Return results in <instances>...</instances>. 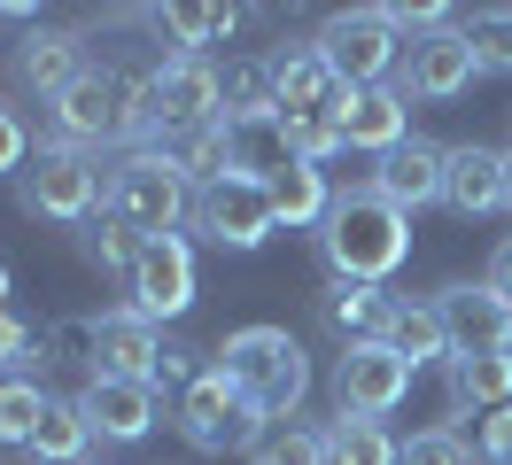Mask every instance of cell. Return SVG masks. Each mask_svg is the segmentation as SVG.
<instances>
[{
  "label": "cell",
  "instance_id": "obj_1",
  "mask_svg": "<svg viewBox=\"0 0 512 465\" xmlns=\"http://www.w3.org/2000/svg\"><path fill=\"white\" fill-rule=\"evenodd\" d=\"M319 256L334 279H365V287H381L388 272H404V256H412V217L388 202L381 186H342L334 194V210L319 225Z\"/></svg>",
  "mask_w": 512,
  "mask_h": 465
},
{
  "label": "cell",
  "instance_id": "obj_2",
  "mask_svg": "<svg viewBox=\"0 0 512 465\" xmlns=\"http://www.w3.org/2000/svg\"><path fill=\"white\" fill-rule=\"evenodd\" d=\"M218 372L249 396V411L264 427L280 419H303V396H311V349L288 334V326H241V334L218 341Z\"/></svg>",
  "mask_w": 512,
  "mask_h": 465
},
{
  "label": "cell",
  "instance_id": "obj_3",
  "mask_svg": "<svg viewBox=\"0 0 512 465\" xmlns=\"http://www.w3.org/2000/svg\"><path fill=\"white\" fill-rule=\"evenodd\" d=\"M47 117H55V140H63V148L101 155L109 140H132V132H140V78H132L125 62H86V70L47 101Z\"/></svg>",
  "mask_w": 512,
  "mask_h": 465
},
{
  "label": "cell",
  "instance_id": "obj_4",
  "mask_svg": "<svg viewBox=\"0 0 512 465\" xmlns=\"http://www.w3.org/2000/svg\"><path fill=\"white\" fill-rule=\"evenodd\" d=\"M101 210L125 217L140 241L179 233V217H194V179L171 163V148H125L101 179Z\"/></svg>",
  "mask_w": 512,
  "mask_h": 465
},
{
  "label": "cell",
  "instance_id": "obj_5",
  "mask_svg": "<svg viewBox=\"0 0 512 465\" xmlns=\"http://www.w3.org/2000/svg\"><path fill=\"white\" fill-rule=\"evenodd\" d=\"M202 124H218V62L171 55L156 70H140V132H132V148H163V140L202 132Z\"/></svg>",
  "mask_w": 512,
  "mask_h": 465
},
{
  "label": "cell",
  "instance_id": "obj_6",
  "mask_svg": "<svg viewBox=\"0 0 512 465\" xmlns=\"http://www.w3.org/2000/svg\"><path fill=\"white\" fill-rule=\"evenodd\" d=\"M171 427H179V442H187V450L225 458V450H256L264 419L249 411V396H241V388L218 372V357H210V365H202L187 388H179V403H171Z\"/></svg>",
  "mask_w": 512,
  "mask_h": 465
},
{
  "label": "cell",
  "instance_id": "obj_7",
  "mask_svg": "<svg viewBox=\"0 0 512 465\" xmlns=\"http://www.w3.org/2000/svg\"><path fill=\"white\" fill-rule=\"evenodd\" d=\"M101 155L86 148H63V140H47V148L24 163V179H16V202H24V217H55V225H86L101 202Z\"/></svg>",
  "mask_w": 512,
  "mask_h": 465
},
{
  "label": "cell",
  "instance_id": "obj_8",
  "mask_svg": "<svg viewBox=\"0 0 512 465\" xmlns=\"http://www.w3.org/2000/svg\"><path fill=\"white\" fill-rule=\"evenodd\" d=\"M311 47L326 55V70H334L342 86H388L396 62H404V39L388 24V8H334Z\"/></svg>",
  "mask_w": 512,
  "mask_h": 465
},
{
  "label": "cell",
  "instance_id": "obj_9",
  "mask_svg": "<svg viewBox=\"0 0 512 465\" xmlns=\"http://www.w3.org/2000/svg\"><path fill=\"white\" fill-rule=\"evenodd\" d=\"M412 396V365L388 341H350L334 357V419H388Z\"/></svg>",
  "mask_w": 512,
  "mask_h": 465
},
{
  "label": "cell",
  "instance_id": "obj_10",
  "mask_svg": "<svg viewBox=\"0 0 512 465\" xmlns=\"http://www.w3.org/2000/svg\"><path fill=\"white\" fill-rule=\"evenodd\" d=\"M194 233L218 248H264L272 233H280V217H272V194H264V179H218V186H194Z\"/></svg>",
  "mask_w": 512,
  "mask_h": 465
},
{
  "label": "cell",
  "instance_id": "obj_11",
  "mask_svg": "<svg viewBox=\"0 0 512 465\" xmlns=\"http://www.w3.org/2000/svg\"><path fill=\"white\" fill-rule=\"evenodd\" d=\"M132 310L140 318H187L194 310V248L187 233H156V241H140V256H132Z\"/></svg>",
  "mask_w": 512,
  "mask_h": 465
},
{
  "label": "cell",
  "instance_id": "obj_12",
  "mask_svg": "<svg viewBox=\"0 0 512 465\" xmlns=\"http://www.w3.org/2000/svg\"><path fill=\"white\" fill-rule=\"evenodd\" d=\"M474 78H481V62L466 47V24H458V31H435V39H412L388 86L404 93V101H458Z\"/></svg>",
  "mask_w": 512,
  "mask_h": 465
},
{
  "label": "cell",
  "instance_id": "obj_13",
  "mask_svg": "<svg viewBox=\"0 0 512 465\" xmlns=\"http://www.w3.org/2000/svg\"><path fill=\"white\" fill-rule=\"evenodd\" d=\"M443 310V334H450V357H481V349H512V303L489 287V279H458L435 295Z\"/></svg>",
  "mask_w": 512,
  "mask_h": 465
},
{
  "label": "cell",
  "instance_id": "obj_14",
  "mask_svg": "<svg viewBox=\"0 0 512 465\" xmlns=\"http://www.w3.org/2000/svg\"><path fill=\"white\" fill-rule=\"evenodd\" d=\"M78 411H86L94 442H148V427H156V388H148V380L94 372V380L78 388Z\"/></svg>",
  "mask_w": 512,
  "mask_h": 465
},
{
  "label": "cell",
  "instance_id": "obj_15",
  "mask_svg": "<svg viewBox=\"0 0 512 465\" xmlns=\"http://www.w3.org/2000/svg\"><path fill=\"white\" fill-rule=\"evenodd\" d=\"M334 124H342V148L388 155V148L412 140V101H404L396 86H350L342 109H334Z\"/></svg>",
  "mask_w": 512,
  "mask_h": 465
},
{
  "label": "cell",
  "instance_id": "obj_16",
  "mask_svg": "<svg viewBox=\"0 0 512 465\" xmlns=\"http://www.w3.org/2000/svg\"><path fill=\"white\" fill-rule=\"evenodd\" d=\"M443 171H450V148H443V140H427V132H412L404 148L381 155L373 186H381L388 202L412 217V210H427V202H443Z\"/></svg>",
  "mask_w": 512,
  "mask_h": 465
},
{
  "label": "cell",
  "instance_id": "obj_17",
  "mask_svg": "<svg viewBox=\"0 0 512 465\" xmlns=\"http://www.w3.org/2000/svg\"><path fill=\"white\" fill-rule=\"evenodd\" d=\"M443 380H450V396H443V427L458 434V419H466V411H505V403H512V349L450 357Z\"/></svg>",
  "mask_w": 512,
  "mask_h": 465
},
{
  "label": "cell",
  "instance_id": "obj_18",
  "mask_svg": "<svg viewBox=\"0 0 512 465\" xmlns=\"http://www.w3.org/2000/svg\"><path fill=\"white\" fill-rule=\"evenodd\" d=\"M94 372H117V380H148V388H156V372H163V326H156V318H140V310H109V318H101Z\"/></svg>",
  "mask_w": 512,
  "mask_h": 465
},
{
  "label": "cell",
  "instance_id": "obj_19",
  "mask_svg": "<svg viewBox=\"0 0 512 465\" xmlns=\"http://www.w3.org/2000/svg\"><path fill=\"white\" fill-rule=\"evenodd\" d=\"M272 86H280V117H334L342 109V78L326 70L319 47H288V55H272Z\"/></svg>",
  "mask_w": 512,
  "mask_h": 465
},
{
  "label": "cell",
  "instance_id": "obj_20",
  "mask_svg": "<svg viewBox=\"0 0 512 465\" xmlns=\"http://www.w3.org/2000/svg\"><path fill=\"white\" fill-rule=\"evenodd\" d=\"M443 202H450L458 217H489V210H505V148H481V140L450 148Z\"/></svg>",
  "mask_w": 512,
  "mask_h": 465
},
{
  "label": "cell",
  "instance_id": "obj_21",
  "mask_svg": "<svg viewBox=\"0 0 512 465\" xmlns=\"http://www.w3.org/2000/svg\"><path fill=\"white\" fill-rule=\"evenodd\" d=\"M319 318L350 341H388V318H396V295L388 287H365V279H326L319 287Z\"/></svg>",
  "mask_w": 512,
  "mask_h": 465
},
{
  "label": "cell",
  "instance_id": "obj_22",
  "mask_svg": "<svg viewBox=\"0 0 512 465\" xmlns=\"http://www.w3.org/2000/svg\"><path fill=\"white\" fill-rule=\"evenodd\" d=\"M148 24H156L179 55L210 62V47H225V39L241 31V8H218V0H171V8H156Z\"/></svg>",
  "mask_w": 512,
  "mask_h": 465
},
{
  "label": "cell",
  "instance_id": "obj_23",
  "mask_svg": "<svg viewBox=\"0 0 512 465\" xmlns=\"http://www.w3.org/2000/svg\"><path fill=\"white\" fill-rule=\"evenodd\" d=\"M78 70H86L78 31H47V24H39V31H24V39H16V78H24L32 93H47V101H55Z\"/></svg>",
  "mask_w": 512,
  "mask_h": 465
},
{
  "label": "cell",
  "instance_id": "obj_24",
  "mask_svg": "<svg viewBox=\"0 0 512 465\" xmlns=\"http://www.w3.org/2000/svg\"><path fill=\"white\" fill-rule=\"evenodd\" d=\"M264 194H272V217H280L288 233H311V225H326V210H334L326 163H303V155H295L288 171H272V179H264Z\"/></svg>",
  "mask_w": 512,
  "mask_h": 465
},
{
  "label": "cell",
  "instance_id": "obj_25",
  "mask_svg": "<svg viewBox=\"0 0 512 465\" xmlns=\"http://www.w3.org/2000/svg\"><path fill=\"white\" fill-rule=\"evenodd\" d=\"M86 442H94V427H86V411H78V396H47V411H39L32 427V450L39 465H86Z\"/></svg>",
  "mask_w": 512,
  "mask_h": 465
},
{
  "label": "cell",
  "instance_id": "obj_26",
  "mask_svg": "<svg viewBox=\"0 0 512 465\" xmlns=\"http://www.w3.org/2000/svg\"><path fill=\"white\" fill-rule=\"evenodd\" d=\"M218 117H225V124L280 117V86H272V62H225V70H218Z\"/></svg>",
  "mask_w": 512,
  "mask_h": 465
},
{
  "label": "cell",
  "instance_id": "obj_27",
  "mask_svg": "<svg viewBox=\"0 0 512 465\" xmlns=\"http://www.w3.org/2000/svg\"><path fill=\"white\" fill-rule=\"evenodd\" d=\"M388 349L404 357V365H450V334H443V310L435 303H396L388 318Z\"/></svg>",
  "mask_w": 512,
  "mask_h": 465
},
{
  "label": "cell",
  "instance_id": "obj_28",
  "mask_svg": "<svg viewBox=\"0 0 512 465\" xmlns=\"http://www.w3.org/2000/svg\"><path fill=\"white\" fill-rule=\"evenodd\" d=\"M225 148H233V171H241V179H272V171H288V163H295L288 132H280V117L225 124Z\"/></svg>",
  "mask_w": 512,
  "mask_h": 465
},
{
  "label": "cell",
  "instance_id": "obj_29",
  "mask_svg": "<svg viewBox=\"0 0 512 465\" xmlns=\"http://www.w3.org/2000/svg\"><path fill=\"white\" fill-rule=\"evenodd\" d=\"M404 442L381 427V419H334L326 427V465H396Z\"/></svg>",
  "mask_w": 512,
  "mask_h": 465
},
{
  "label": "cell",
  "instance_id": "obj_30",
  "mask_svg": "<svg viewBox=\"0 0 512 465\" xmlns=\"http://www.w3.org/2000/svg\"><path fill=\"white\" fill-rule=\"evenodd\" d=\"M78 256L94 264V272H117V279H132V256H140V233H132L125 217H86L78 225Z\"/></svg>",
  "mask_w": 512,
  "mask_h": 465
},
{
  "label": "cell",
  "instance_id": "obj_31",
  "mask_svg": "<svg viewBox=\"0 0 512 465\" xmlns=\"http://www.w3.org/2000/svg\"><path fill=\"white\" fill-rule=\"evenodd\" d=\"M249 465H326V427H311V419H280V427L256 434Z\"/></svg>",
  "mask_w": 512,
  "mask_h": 465
},
{
  "label": "cell",
  "instance_id": "obj_32",
  "mask_svg": "<svg viewBox=\"0 0 512 465\" xmlns=\"http://www.w3.org/2000/svg\"><path fill=\"white\" fill-rule=\"evenodd\" d=\"M94 349H101V318H55L39 334V365H86L94 372Z\"/></svg>",
  "mask_w": 512,
  "mask_h": 465
},
{
  "label": "cell",
  "instance_id": "obj_33",
  "mask_svg": "<svg viewBox=\"0 0 512 465\" xmlns=\"http://www.w3.org/2000/svg\"><path fill=\"white\" fill-rule=\"evenodd\" d=\"M39 411H47V388L24 380V372H8V380H0V442H32Z\"/></svg>",
  "mask_w": 512,
  "mask_h": 465
},
{
  "label": "cell",
  "instance_id": "obj_34",
  "mask_svg": "<svg viewBox=\"0 0 512 465\" xmlns=\"http://www.w3.org/2000/svg\"><path fill=\"white\" fill-rule=\"evenodd\" d=\"M466 47H474L481 78H489V70H512V8H474V16H466Z\"/></svg>",
  "mask_w": 512,
  "mask_h": 465
},
{
  "label": "cell",
  "instance_id": "obj_35",
  "mask_svg": "<svg viewBox=\"0 0 512 465\" xmlns=\"http://www.w3.org/2000/svg\"><path fill=\"white\" fill-rule=\"evenodd\" d=\"M280 132H288V148L303 155V163H326V155L342 148V124L334 117H280Z\"/></svg>",
  "mask_w": 512,
  "mask_h": 465
},
{
  "label": "cell",
  "instance_id": "obj_36",
  "mask_svg": "<svg viewBox=\"0 0 512 465\" xmlns=\"http://www.w3.org/2000/svg\"><path fill=\"white\" fill-rule=\"evenodd\" d=\"M396 465H466V434H450V427H427L404 442V458Z\"/></svg>",
  "mask_w": 512,
  "mask_h": 465
},
{
  "label": "cell",
  "instance_id": "obj_37",
  "mask_svg": "<svg viewBox=\"0 0 512 465\" xmlns=\"http://www.w3.org/2000/svg\"><path fill=\"white\" fill-rule=\"evenodd\" d=\"M24 163H32V132H24V117L0 101V179H24Z\"/></svg>",
  "mask_w": 512,
  "mask_h": 465
},
{
  "label": "cell",
  "instance_id": "obj_38",
  "mask_svg": "<svg viewBox=\"0 0 512 465\" xmlns=\"http://www.w3.org/2000/svg\"><path fill=\"white\" fill-rule=\"evenodd\" d=\"M39 334H47V326H24V318L8 310V318H0V365H32V357H39Z\"/></svg>",
  "mask_w": 512,
  "mask_h": 465
},
{
  "label": "cell",
  "instance_id": "obj_39",
  "mask_svg": "<svg viewBox=\"0 0 512 465\" xmlns=\"http://www.w3.org/2000/svg\"><path fill=\"white\" fill-rule=\"evenodd\" d=\"M481 458H489V465H512V403L481 419Z\"/></svg>",
  "mask_w": 512,
  "mask_h": 465
},
{
  "label": "cell",
  "instance_id": "obj_40",
  "mask_svg": "<svg viewBox=\"0 0 512 465\" xmlns=\"http://www.w3.org/2000/svg\"><path fill=\"white\" fill-rule=\"evenodd\" d=\"M489 287H497V295H505V303H512V241L497 248V264H489Z\"/></svg>",
  "mask_w": 512,
  "mask_h": 465
},
{
  "label": "cell",
  "instance_id": "obj_41",
  "mask_svg": "<svg viewBox=\"0 0 512 465\" xmlns=\"http://www.w3.org/2000/svg\"><path fill=\"white\" fill-rule=\"evenodd\" d=\"M8 295H16V279H8V264H0V318H8Z\"/></svg>",
  "mask_w": 512,
  "mask_h": 465
},
{
  "label": "cell",
  "instance_id": "obj_42",
  "mask_svg": "<svg viewBox=\"0 0 512 465\" xmlns=\"http://www.w3.org/2000/svg\"><path fill=\"white\" fill-rule=\"evenodd\" d=\"M505 210H512V148H505Z\"/></svg>",
  "mask_w": 512,
  "mask_h": 465
}]
</instances>
